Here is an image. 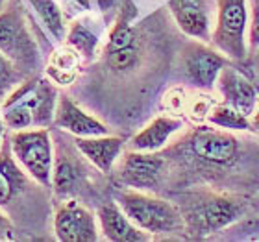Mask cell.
<instances>
[{
	"instance_id": "6da1fadb",
	"label": "cell",
	"mask_w": 259,
	"mask_h": 242,
	"mask_svg": "<svg viewBox=\"0 0 259 242\" xmlns=\"http://www.w3.org/2000/svg\"><path fill=\"white\" fill-rule=\"evenodd\" d=\"M117 204L122 207L130 220L150 237L187 231L184 213L168 200L148 194L146 190H122L117 194Z\"/></svg>"
},
{
	"instance_id": "7a4b0ae2",
	"label": "cell",
	"mask_w": 259,
	"mask_h": 242,
	"mask_svg": "<svg viewBox=\"0 0 259 242\" xmlns=\"http://www.w3.org/2000/svg\"><path fill=\"white\" fill-rule=\"evenodd\" d=\"M10 146L22 170L41 187H52L54 178V144L49 128L11 131Z\"/></svg>"
},
{
	"instance_id": "3957f363",
	"label": "cell",
	"mask_w": 259,
	"mask_h": 242,
	"mask_svg": "<svg viewBox=\"0 0 259 242\" xmlns=\"http://www.w3.org/2000/svg\"><path fill=\"white\" fill-rule=\"evenodd\" d=\"M244 204L241 200L224 194H200L196 202L187 205V211H182L185 218V227L196 237H207L243 218Z\"/></svg>"
},
{
	"instance_id": "277c9868",
	"label": "cell",
	"mask_w": 259,
	"mask_h": 242,
	"mask_svg": "<svg viewBox=\"0 0 259 242\" xmlns=\"http://www.w3.org/2000/svg\"><path fill=\"white\" fill-rule=\"evenodd\" d=\"M248 0H217V24L211 35L215 49L233 61L248 54Z\"/></svg>"
},
{
	"instance_id": "5b68a950",
	"label": "cell",
	"mask_w": 259,
	"mask_h": 242,
	"mask_svg": "<svg viewBox=\"0 0 259 242\" xmlns=\"http://www.w3.org/2000/svg\"><path fill=\"white\" fill-rule=\"evenodd\" d=\"M0 52L8 56L22 72L39 65L37 44L28 30L17 0H10L0 11Z\"/></svg>"
},
{
	"instance_id": "8992f818",
	"label": "cell",
	"mask_w": 259,
	"mask_h": 242,
	"mask_svg": "<svg viewBox=\"0 0 259 242\" xmlns=\"http://www.w3.org/2000/svg\"><path fill=\"white\" fill-rule=\"evenodd\" d=\"M187 152L202 167L224 168L237 161L239 139L230 129L200 124L187 135Z\"/></svg>"
},
{
	"instance_id": "52a82bcc",
	"label": "cell",
	"mask_w": 259,
	"mask_h": 242,
	"mask_svg": "<svg viewBox=\"0 0 259 242\" xmlns=\"http://www.w3.org/2000/svg\"><path fill=\"white\" fill-rule=\"evenodd\" d=\"M54 233L61 242H95L100 238V224L85 205L67 200L56 209Z\"/></svg>"
},
{
	"instance_id": "ba28073f",
	"label": "cell",
	"mask_w": 259,
	"mask_h": 242,
	"mask_svg": "<svg viewBox=\"0 0 259 242\" xmlns=\"http://www.w3.org/2000/svg\"><path fill=\"white\" fill-rule=\"evenodd\" d=\"M165 168V157L157 152L128 150L120 159L119 181L135 190H154Z\"/></svg>"
},
{
	"instance_id": "9c48e42d",
	"label": "cell",
	"mask_w": 259,
	"mask_h": 242,
	"mask_svg": "<svg viewBox=\"0 0 259 242\" xmlns=\"http://www.w3.org/2000/svg\"><path fill=\"white\" fill-rule=\"evenodd\" d=\"M226 65H230L228 56L202 43L189 44L185 50V72L200 89H213Z\"/></svg>"
},
{
	"instance_id": "30bf717a",
	"label": "cell",
	"mask_w": 259,
	"mask_h": 242,
	"mask_svg": "<svg viewBox=\"0 0 259 242\" xmlns=\"http://www.w3.org/2000/svg\"><path fill=\"white\" fill-rule=\"evenodd\" d=\"M219 91L224 104L235 108L246 117H252L257 109V89L239 69L226 65L219 76Z\"/></svg>"
},
{
	"instance_id": "8fae6325",
	"label": "cell",
	"mask_w": 259,
	"mask_h": 242,
	"mask_svg": "<svg viewBox=\"0 0 259 242\" xmlns=\"http://www.w3.org/2000/svg\"><path fill=\"white\" fill-rule=\"evenodd\" d=\"M54 126L63 129L74 137H97V135H108L109 128L104 122L89 115L69 96L58 98L54 115Z\"/></svg>"
},
{
	"instance_id": "7c38bea8",
	"label": "cell",
	"mask_w": 259,
	"mask_h": 242,
	"mask_svg": "<svg viewBox=\"0 0 259 242\" xmlns=\"http://www.w3.org/2000/svg\"><path fill=\"white\" fill-rule=\"evenodd\" d=\"M174 21L180 30L191 37L209 43L211 41V17L209 0H170L168 2Z\"/></svg>"
},
{
	"instance_id": "4fadbf2b",
	"label": "cell",
	"mask_w": 259,
	"mask_h": 242,
	"mask_svg": "<svg viewBox=\"0 0 259 242\" xmlns=\"http://www.w3.org/2000/svg\"><path fill=\"white\" fill-rule=\"evenodd\" d=\"M98 224H100V233L106 240L111 242H145L150 240V235L135 226L130 220L122 207L117 202L100 205L97 213Z\"/></svg>"
},
{
	"instance_id": "5bb4252c",
	"label": "cell",
	"mask_w": 259,
	"mask_h": 242,
	"mask_svg": "<svg viewBox=\"0 0 259 242\" xmlns=\"http://www.w3.org/2000/svg\"><path fill=\"white\" fill-rule=\"evenodd\" d=\"M76 148L93 167L102 174L113 170L124 150V140L115 135H97V137H76Z\"/></svg>"
},
{
	"instance_id": "9a60e30c",
	"label": "cell",
	"mask_w": 259,
	"mask_h": 242,
	"mask_svg": "<svg viewBox=\"0 0 259 242\" xmlns=\"http://www.w3.org/2000/svg\"><path fill=\"white\" fill-rule=\"evenodd\" d=\"M184 128V120L174 115H161L148 122L139 133H135L130 140L128 148L137 152H161L172 139L174 133H178Z\"/></svg>"
},
{
	"instance_id": "2e32d148",
	"label": "cell",
	"mask_w": 259,
	"mask_h": 242,
	"mask_svg": "<svg viewBox=\"0 0 259 242\" xmlns=\"http://www.w3.org/2000/svg\"><path fill=\"white\" fill-rule=\"evenodd\" d=\"M28 176L17 163L11 146L0 148V207L4 209L28 187Z\"/></svg>"
},
{
	"instance_id": "e0dca14e",
	"label": "cell",
	"mask_w": 259,
	"mask_h": 242,
	"mask_svg": "<svg viewBox=\"0 0 259 242\" xmlns=\"http://www.w3.org/2000/svg\"><path fill=\"white\" fill-rule=\"evenodd\" d=\"M81 67V56L70 44L61 46L50 54L49 65H47V78L56 85H70L78 78Z\"/></svg>"
},
{
	"instance_id": "ac0fdd59",
	"label": "cell",
	"mask_w": 259,
	"mask_h": 242,
	"mask_svg": "<svg viewBox=\"0 0 259 242\" xmlns=\"http://www.w3.org/2000/svg\"><path fill=\"white\" fill-rule=\"evenodd\" d=\"M28 4L32 6L33 11L37 13L39 21L43 22L45 28L49 30V33L58 41V43H63L67 39V24H65V17L63 11L56 0H28Z\"/></svg>"
},
{
	"instance_id": "d6986e66",
	"label": "cell",
	"mask_w": 259,
	"mask_h": 242,
	"mask_svg": "<svg viewBox=\"0 0 259 242\" xmlns=\"http://www.w3.org/2000/svg\"><path fill=\"white\" fill-rule=\"evenodd\" d=\"M207 124L215 126V128L230 129V131H250L252 129V120L250 117L243 115L235 108L228 106V104H215L207 115Z\"/></svg>"
},
{
	"instance_id": "ffe728a7",
	"label": "cell",
	"mask_w": 259,
	"mask_h": 242,
	"mask_svg": "<svg viewBox=\"0 0 259 242\" xmlns=\"http://www.w3.org/2000/svg\"><path fill=\"white\" fill-rule=\"evenodd\" d=\"M65 41L74 50H78L83 60H93L95 58V52H97V46H98V37L85 24H81V22L70 24Z\"/></svg>"
},
{
	"instance_id": "44dd1931",
	"label": "cell",
	"mask_w": 259,
	"mask_h": 242,
	"mask_svg": "<svg viewBox=\"0 0 259 242\" xmlns=\"http://www.w3.org/2000/svg\"><path fill=\"white\" fill-rule=\"evenodd\" d=\"M24 81V72L6 54L0 52V106Z\"/></svg>"
},
{
	"instance_id": "7402d4cb",
	"label": "cell",
	"mask_w": 259,
	"mask_h": 242,
	"mask_svg": "<svg viewBox=\"0 0 259 242\" xmlns=\"http://www.w3.org/2000/svg\"><path fill=\"white\" fill-rule=\"evenodd\" d=\"M137 43V32H135L132 24H130V19L124 11L119 15V19L115 21L111 32H109L108 44H106V50H119V49H128V46H135Z\"/></svg>"
},
{
	"instance_id": "603a6c76",
	"label": "cell",
	"mask_w": 259,
	"mask_h": 242,
	"mask_svg": "<svg viewBox=\"0 0 259 242\" xmlns=\"http://www.w3.org/2000/svg\"><path fill=\"white\" fill-rule=\"evenodd\" d=\"M104 61L113 72H128L139 63V44L119 50H104Z\"/></svg>"
},
{
	"instance_id": "cb8c5ba5",
	"label": "cell",
	"mask_w": 259,
	"mask_h": 242,
	"mask_svg": "<svg viewBox=\"0 0 259 242\" xmlns=\"http://www.w3.org/2000/svg\"><path fill=\"white\" fill-rule=\"evenodd\" d=\"M78 181V170L70 161L61 159L56 161L54 165V178H52V187H54L56 194L60 196H67L74 190V185Z\"/></svg>"
},
{
	"instance_id": "d4e9b609",
	"label": "cell",
	"mask_w": 259,
	"mask_h": 242,
	"mask_svg": "<svg viewBox=\"0 0 259 242\" xmlns=\"http://www.w3.org/2000/svg\"><path fill=\"white\" fill-rule=\"evenodd\" d=\"M248 46L250 50L259 49V0H248Z\"/></svg>"
},
{
	"instance_id": "484cf974",
	"label": "cell",
	"mask_w": 259,
	"mask_h": 242,
	"mask_svg": "<svg viewBox=\"0 0 259 242\" xmlns=\"http://www.w3.org/2000/svg\"><path fill=\"white\" fill-rule=\"evenodd\" d=\"M11 233V222L8 220V216L2 213V207H0V238H6Z\"/></svg>"
},
{
	"instance_id": "4316f807",
	"label": "cell",
	"mask_w": 259,
	"mask_h": 242,
	"mask_svg": "<svg viewBox=\"0 0 259 242\" xmlns=\"http://www.w3.org/2000/svg\"><path fill=\"white\" fill-rule=\"evenodd\" d=\"M244 233H252V235H259V216L257 218H252V220L244 222L243 226H241Z\"/></svg>"
},
{
	"instance_id": "83f0119b",
	"label": "cell",
	"mask_w": 259,
	"mask_h": 242,
	"mask_svg": "<svg viewBox=\"0 0 259 242\" xmlns=\"http://www.w3.org/2000/svg\"><path fill=\"white\" fill-rule=\"evenodd\" d=\"M6 129H8V126H6L4 120H0V148H2V142H4V135H6Z\"/></svg>"
},
{
	"instance_id": "f1b7e54d",
	"label": "cell",
	"mask_w": 259,
	"mask_h": 242,
	"mask_svg": "<svg viewBox=\"0 0 259 242\" xmlns=\"http://www.w3.org/2000/svg\"><path fill=\"white\" fill-rule=\"evenodd\" d=\"M72 2L80 6L81 10H89V8H91V2H89V0H72Z\"/></svg>"
},
{
	"instance_id": "f546056e",
	"label": "cell",
	"mask_w": 259,
	"mask_h": 242,
	"mask_svg": "<svg viewBox=\"0 0 259 242\" xmlns=\"http://www.w3.org/2000/svg\"><path fill=\"white\" fill-rule=\"evenodd\" d=\"M252 126H254L255 129H259V108L255 109V113L252 115Z\"/></svg>"
},
{
	"instance_id": "4dcf8cb0",
	"label": "cell",
	"mask_w": 259,
	"mask_h": 242,
	"mask_svg": "<svg viewBox=\"0 0 259 242\" xmlns=\"http://www.w3.org/2000/svg\"><path fill=\"white\" fill-rule=\"evenodd\" d=\"M8 2H10V0H0V11L4 10L6 6H8Z\"/></svg>"
}]
</instances>
